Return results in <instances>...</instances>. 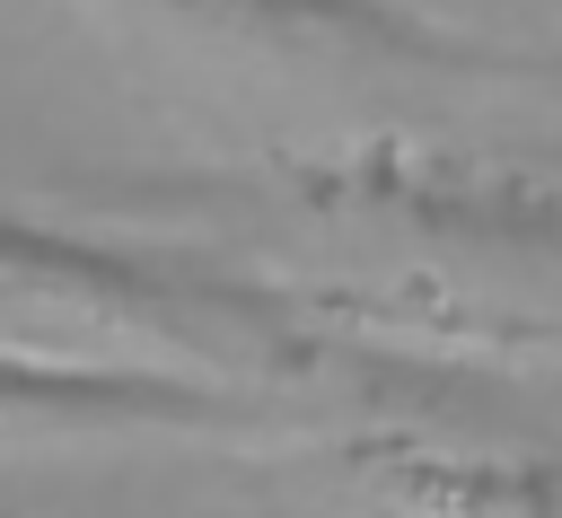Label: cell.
Returning a JSON list of instances; mask_svg holds the SVG:
<instances>
[{
  "instance_id": "1",
  "label": "cell",
  "mask_w": 562,
  "mask_h": 518,
  "mask_svg": "<svg viewBox=\"0 0 562 518\" xmlns=\"http://www.w3.org/2000/svg\"><path fill=\"white\" fill-rule=\"evenodd\" d=\"M0 281H26L35 299L88 307L105 325H149L184 342L193 360H228L255 378H342L360 395H404V404H483L492 369L465 351H422L386 325L369 299H334L281 272H246L228 255L193 246H149V237H88V228H44L0 211Z\"/></svg>"
},
{
  "instance_id": "2",
  "label": "cell",
  "mask_w": 562,
  "mask_h": 518,
  "mask_svg": "<svg viewBox=\"0 0 562 518\" xmlns=\"http://www.w3.org/2000/svg\"><path fill=\"white\" fill-rule=\"evenodd\" d=\"M140 35L281 70H422V79H562V53L465 35L413 0H88Z\"/></svg>"
},
{
  "instance_id": "3",
  "label": "cell",
  "mask_w": 562,
  "mask_h": 518,
  "mask_svg": "<svg viewBox=\"0 0 562 518\" xmlns=\"http://www.w3.org/2000/svg\"><path fill=\"white\" fill-rule=\"evenodd\" d=\"M281 184L316 211H369V219H395V228H422L448 246H492V255H527V263L562 272V193H544L509 167L369 149V158H334V167H307Z\"/></svg>"
},
{
  "instance_id": "4",
  "label": "cell",
  "mask_w": 562,
  "mask_h": 518,
  "mask_svg": "<svg viewBox=\"0 0 562 518\" xmlns=\"http://www.w3.org/2000/svg\"><path fill=\"white\" fill-rule=\"evenodd\" d=\"M316 492L342 518H562V457L351 439L316 465Z\"/></svg>"
},
{
  "instance_id": "5",
  "label": "cell",
  "mask_w": 562,
  "mask_h": 518,
  "mask_svg": "<svg viewBox=\"0 0 562 518\" xmlns=\"http://www.w3.org/2000/svg\"><path fill=\"white\" fill-rule=\"evenodd\" d=\"M0 421H53V430H246V421H263V404L220 386V378H193V369H114V360L0 351Z\"/></svg>"
}]
</instances>
